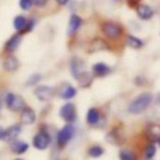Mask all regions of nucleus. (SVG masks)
<instances>
[{"label":"nucleus","instance_id":"f257e3e1","mask_svg":"<svg viewBox=\"0 0 160 160\" xmlns=\"http://www.w3.org/2000/svg\"><path fill=\"white\" fill-rule=\"evenodd\" d=\"M152 100H153V96L150 93H142L139 94L138 97L132 100V102L129 104L128 107V111L131 114H141L152 104Z\"/></svg>","mask_w":160,"mask_h":160},{"label":"nucleus","instance_id":"f03ea898","mask_svg":"<svg viewBox=\"0 0 160 160\" xmlns=\"http://www.w3.org/2000/svg\"><path fill=\"white\" fill-rule=\"evenodd\" d=\"M101 30H102V32H104V35L108 37L110 39H118L119 37L122 35L121 25L117 24V22H112V21L102 22Z\"/></svg>","mask_w":160,"mask_h":160},{"label":"nucleus","instance_id":"7ed1b4c3","mask_svg":"<svg viewBox=\"0 0 160 160\" xmlns=\"http://www.w3.org/2000/svg\"><path fill=\"white\" fill-rule=\"evenodd\" d=\"M4 102H6V105H7L8 110H11V111H22L25 108L24 100H22L20 96H17V94H13V93L6 94Z\"/></svg>","mask_w":160,"mask_h":160},{"label":"nucleus","instance_id":"20e7f679","mask_svg":"<svg viewBox=\"0 0 160 160\" xmlns=\"http://www.w3.org/2000/svg\"><path fill=\"white\" fill-rule=\"evenodd\" d=\"M49 143H51V136H49V133L45 132V131H39L32 139L34 148L38 150H45L49 146Z\"/></svg>","mask_w":160,"mask_h":160},{"label":"nucleus","instance_id":"39448f33","mask_svg":"<svg viewBox=\"0 0 160 160\" xmlns=\"http://www.w3.org/2000/svg\"><path fill=\"white\" fill-rule=\"evenodd\" d=\"M73 135H75V128H73L70 124L65 125V127L58 132V145L59 146H65V145L73 138Z\"/></svg>","mask_w":160,"mask_h":160},{"label":"nucleus","instance_id":"423d86ee","mask_svg":"<svg viewBox=\"0 0 160 160\" xmlns=\"http://www.w3.org/2000/svg\"><path fill=\"white\" fill-rule=\"evenodd\" d=\"M59 114L66 122H73L76 119V107L73 104H70V102H68L61 108Z\"/></svg>","mask_w":160,"mask_h":160},{"label":"nucleus","instance_id":"0eeeda50","mask_svg":"<svg viewBox=\"0 0 160 160\" xmlns=\"http://www.w3.org/2000/svg\"><path fill=\"white\" fill-rule=\"evenodd\" d=\"M34 94L41 101H48L53 96V90L51 87H48V86H37L35 90H34Z\"/></svg>","mask_w":160,"mask_h":160},{"label":"nucleus","instance_id":"6e6552de","mask_svg":"<svg viewBox=\"0 0 160 160\" xmlns=\"http://www.w3.org/2000/svg\"><path fill=\"white\" fill-rule=\"evenodd\" d=\"M70 70H72V75L75 76L76 79H79L80 76L84 73V63H83V61L75 58L70 62Z\"/></svg>","mask_w":160,"mask_h":160},{"label":"nucleus","instance_id":"1a4fd4ad","mask_svg":"<svg viewBox=\"0 0 160 160\" xmlns=\"http://www.w3.org/2000/svg\"><path fill=\"white\" fill-rule=\"evenodd\" d=\"M35 112H34V110L32 108H30V107H25L24 110L21 111V115H20V119H21V122L22 124H34L35 122Z\"/></svg>","mask_w":160,"mask_h":160},{"label":"nucleus","instance_id":"9d476101","mask_svg":"<svg viewBox=\"0 0 160 160\" xmlns=\"http://www.w3.org/2000/svg\"><path fill=\"white\" fill-rule=\"evenodd\" d=\"M107 48V42L101 38H94L93 41L88 44L87 47V52H98V51H104Z\"/></svg>","mask_w":160,"mask_h":160},{"label":"nucleus","instance_id":"9b49d317","mask_svg":"<svg viewBox=\"0 0 160 160\" xmlns=\"http://www.w3.org/2000/svg\"><path fill=\"white\" fill-rule=\"evenodd\" d=\"M136 13H138V16H139V18H142V20H150L153 17V8L150 7V6H148V4H141V6H138V8H136Z\"/></svg>","mask_w":160,"mask_h":160},{"label":"nucleus","instance_id":"f8f14e48","mask_svg":"<svg viewBox=\"0 0 160 160\" xmlns=\"http://www.w3.org/2000/svg\"><path fill=\"white\" fill-rule=\"evenodd\" d=\"M20 132H21V127L20 125H11L4 132V141H14L18 136Z\"/></svg>","mask_w":160,"mask_h":160},{"label":"nucleus","instance_id":"ddd939ff","mask_svg":"<svg viewBox=\"0 0 160 160\" xmlns=\"http://www.w3.org/2000/svg\"><path fill=\"white\" fill-rule=\"evenodd\" d=\"M82 18H80L79 16H76V14H73L72 17H70V21H69V28H68V34L69 35H72V34H75L76 31L80 28V25H82Z\"/></svg>","mask_w":160,"mask_h":160},{"label":"nucleus","instance_id":"4468645a","mask_svg":"<svg viewBox=\"0 0 160 160\" xmlns=\"http://www.w3.org/2000/svg\"><path fill=\"white\" fill-rule=\"evenodd\" d=\"M20 42H21V35H20V34L13 35L7 41V44H6V51H7V52H14V51L18 48Z\"/></svg>","mask_w":160,"mask_h":160},{"label":"nucleus","instance_id":"2eb2a0df","mask_svg":"<svg viewBox=\"0 0 160 160\" xmlns=\"http://www.w3.org/2000/svg\"><path fill=\"white\" fill-rule=\"evenodd\" d=\"M110 72H111L110 66H108V65H105V63H96V65H93V73L96 76H98V78H102V76L108 75Z\"/></svg>","mask_w":160,"mask_h":160},{"label":"nucleus","instance_id":"dca6fc26","mask_svg":"<svg viewBox=\"0 0 160 160\" xmlns=\"http://www.w3.org/2000/svg\"><path fill=\"white\" fill-rule=\"evenodd\" d=\"M100 122V111L97 108H90L87 112V124L94 127Z\"/></svg>","mask_w":160,"mask_h":160},{"label":"nucleus","instance_id":"f3484780","mask_svg":"<svg viewBox=\"0 0 160 160\" xmlns=\"http://www.w3.org/2000/svg\"><path fill=\"white\" fill-rule=\"evenodd\" d=\"M3 66H4V69L7 70V72H14V70H17V68H18V61H17L16 56H7V58L4 59V63H3Z\"/></svg>","mask_w":160,"mask_h":160},{"label":"nucleus","instance_id":"a211bd4d","mask_svg":"<svg viewBox=\"0 0 160 160\" xmlns=\"http://www.w3.org/2000/svg\"><path fill=\"white\" fill-rule=\"evenodd\" d=\"M10 148L14 153H18V155L25 153L28 150V145L25 143V142H21V141H13V143H11Z\"/></svg>","mask_w":160,"mask_h":160},{"label":"nucleus","instance_id":"6ab92c4d","mask_svg":"<svg viewBox=\"0 0 160 160\" xmlns=\"http://www.w3.org/2000/svg\"><path fill=\"white\" fill-rule=\"evenodd\" d=\"M27 20L24 18L22 16H17L16 18H14V22H13V25H14V28H16L18 32H24V30H25V27H27Z\"/></svg>","mask_w":160,"mask_h":160},{"label":"nucleus","instance_id":"aec40b11","mask_svg":"<svg viewBox=\"0 0 160 160\" xmlns=\"http://www.w3.org/2000/svg\"><path fill=\"white\" fill-rule=\"evenodd\" d=\"M148 136H149L152 141H159L160 139V125H150L149 129H148Z\"/></svg>","mask_w":160,"mask_h":160},{"label":"nucleus","instance_id":"412c9836","mask_svg":"<svg viewBox=\"0 0 160 160\" xmlns=\"http://www.w3.org/2000/svg\"><path fill=\"white\" fill-rule=\"evenodd\" d=\"M127 44H128V47L133 48V49H139V48L143 47V41L139 39V38H136V37H133V35H128Z\"/></svg>","mask_w":160,"mask_h":160},{"label":"nucleus","instance_id":"4be33fe9","mask_svg":"<svg viewBox=\"0 0 160 160\" xmlns=\"http://www.w3.org/2000/svg\"><path fill=\"white\" fill-rule=\"evenodd\" d=\"M76 96V88L72 87V86H66L63 90L61 91V97L65 100H70Z\"/></svg>","mask_w":160,"mask_h":160},{"label":"nucleus","instance_id":"5701e85b","mask_svg":"<svg viewBox=\"0 0 160 160\" xmlns=\"http://www.w3.org/2000/svg\"><path fill=\"white\" fill-rule=\"evenodd\" d=\"M156 155V146L153 143H149L146 148H145V152H143V156H145V160H152Z\"/></svg>","mask_w":160,"mask_h":160},{"label":"nucleus","instance_id":"b1692460","mask_svg":"<svg viewBox=\"0 0 160 160\" xmlns=\"http://www.w3.org/2000/svg\"><path fill=\"white\" fill-rule=\"evenodd\" d=\"M119 159L121 160H138L135 153H133L132 150H128V149H124L119 152Z\"/></svg>","mask_w":160,"mask_h":160},{"label":"nucleus","instance_id":"393cba45","mask_svg":"<svg viewBox=\"0 0 160 160\" xmlns=\"http://www.w3.org/2000/svg\"><path fill=\"white\" fill-rule=\"evenodd\" d=\"M78 80H79V83H80V86H82V87H88V86L91 84V80H93V78H91L90 73H86L84 72Z\"/></svg>","mask_w":160,"mask_h":160},{"label":"nucleus","instance_id":"a878e982","mask_svg":"<svg viewBox=\"0 0 160 160\" xmlns=\"http://www.w3.org/2000/svg\"><path fill=\"white\" fill-rule=\"evenodd\" d=\"M102 153H104V149L98 145H94L88 149V156H91V158H100V156H102Z\"/></svg>","mask_w":160,"mask_h":160},{"label":"nucleus","instance_id":"bb28decb","mask_svg":"<svg viewBox=\"0 0 160 160\" xmlns=\"http://www.w3.org/2000/svg\"><path fill=\"white\" fill-rule=\"evenodd\" d=\"M32 0H20V7L22 10H30L31 6H32Z\"/></svg>","mask_w":160,"mask_h":160},{"label":"nucleus","instance_id":"cd10ccee","mask_svg":"<svg viewBox=\"0 0 160 160\" xmlns=\"http://www.w3.org/2000/svg\"><path fill=\"white\" fill-rule=\"evenodd\" d=\"M39 79H41V78H39V75H34V76H31V79L27 82V84H34V83L38 82Z\"/></svg>","mask_w":160,"mask_h":160},{"label":"nucleus","instance_id":"c85d7f7f","mask_svg":"<svg viewBox=\"0 0 160 160\" xmlns=\"http://www.w3.org/2000/svg\"><path fill=\"white\" fill-rule=\"evenodd\" d=\"M34 3H35L37 6H44L45 3H47V0H32Z\"/></svg>","mask_w":160,"mask_h":160},{"label":"nucleus","instance_id":"c756f323","mask_svg":"<svg viewBox=\"0 0 160 160\" xmlns=\"http://www.w3.org/2000/svg\"><path fill=\"white\" fill-rule=\"evenodd\" d=\"M4 132H6V129H3V128L0 127V139H4Z\"/></svg>","mask_w":160,"mask_h":160},{"label":"nucleus","instance_id":"7c9ffc66","mask_svg":"<svg viewBox=\"0 0 160 160\" xmlns=\"http://www.w3.org/2000/svg\"><path fill=\"white\" fill-rule=\"evenodd\" d=\"M56 2H58L61 6H63V4H66V3L69 2V0H56Z\"/></svg>","mask_w":160,"mask_h":160},{"label":"nucleus","instance_id":"2f4dec72","mask_svg":"<svg viewBox=\"0 0 160 160\" xmlns=\"http://www.w3.org/2000/svg\"><path fill=\"white\" fill-rule=\"evenodd\" d=\"M139 2H141V0H129V3L132 6H135V4H139Z\"/></svg>","mask_w":160,"mask_h":160},{"label":"nucleus","instance_id":"473e14b6","mask_svg":"<svg viewBox=\"0 0 160 160\" xmlns=\"http://www.w3.org/2000/svg\"><path fill=\"white\" fill-rule=\"evenodd\" d=\"M158 143H159V146H160V139H159V141H158Z\"/></svg>","mask_w":160,"mask_h":160},{"label":"nucleus","instance_id":"72a5a7b5","mask_svg":"<svg viewBox=\"0 0 160 160\" xmlns=\"http://www.w3.org/2000/svg\"><path fill=\"white\" fill-rule=\"evenodd\" d=\"M16 160H21V159H16Z\"/></svg>","mask_w":160,"mask_h":160},{"label":"nucleus","instance_id":"f704fd0d","mask_svg":"<svg viewBox=\"0 0 160 160\" xmlns=\"http://www.w3.org/2000/svg\"><path fill=\"white\" fill-rule=\"evenodd\" d=\"M0 105H2V101H0Z\"/></svg>","mask_w":160,"mask_h":160}]
</instances>
